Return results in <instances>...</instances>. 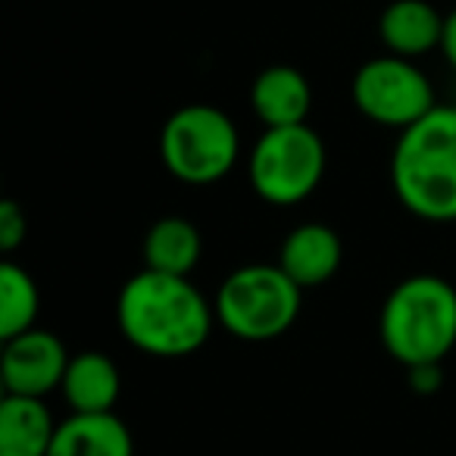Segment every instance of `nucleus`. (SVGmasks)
<instances>
[{"instance_id":"obj_1","label":"nucleus","mask_w":456,"mask_h":456,"mask_svg":"<svg viewBox=\"0 0 456 456\" xmlns=\"http://www.w3.org/2000/svg\"><path fill=\"white\" fill-rule=\"evenodd\" d=\"M116 322L134 350L178 360L197 354L209 341L216 306L203 297L191 275L141 269L122 285L116 300Z\"/></svg>"},{"instance_id":"obj_2","label":"nucleus","mask_w":456,"mask_h":456,"mask_svg":"<svg viewBox=\"0 0 456 456\" xmlns=\"http://www.w3.org/2000/svg\"><path fill=\"white\" fill-rule=\"evenodd\" d=\"M391 188L416 219L456 222V107L437 103L400 132L391 153Z\"/></svg>"},{"instance_id":"obj_3","label":"nucleus","mask_w":456,"mask_h":456,"mask_svg":"<svg viewBox=\"0 0 456 456\" xmlns=\"http://www.w3.org/2000/svg\"><path fill=\"white\" fill-rule=\"evenodd\" d=\"M379 335L403 369L444 362L456 347V288L428 273L397 281L381 304Z\"/></svg>"},{"instance_id":"obj_4","label":"nucleus","mask_w":456,"mask_h":456,"mask_svg":"<svg viewBox=\"0 0 456 456\" xmlns=\"http://www.w3.org/2000/svg\"><path fill=\"white\" fill-rule=\"evenodd\" d=\"M216 322L238 341L266 344L288 335L300 319L304 288L279 263H248L222 279L213 297Z\"/></svg>"},{"instance_id":"obj_5","label":"nucleus","mask_w":456,"mask_h":456,"mask_svg":"<svg viewBox=\"0 0 456 456\" xmlns=\"http://www.w3.org/2000/svg\"><path fill=\"white\" fill-rule=\"evenodd\" d=\"M241 134L235 119L213 103H188L166 119L159 132V159L184 184H216L235 169Z\"/></svg>"},{"instance_id":"obj_6","label":"nucleus","mask_w":456,"mask_h":456,"mask_svg":"<svg viewBox=\"0 0 456 456\" xmlns=\"http://www.w3.org/2000/svg\"><path fill=\"white\" fill-rule=\"evenodd\" d=\"M329 151L310 122L266 128L250 151L248 175L256 197L273 207H294L316 194L325 178Z\"/></svg>"},{"instance_id":"obj_7","label":"nucleus","mask_w":456,"mask_h":456,"mask_svg":"<svg viewBox=\"0 0 456 456\" xmlns=\"http://www.w3.org/2000/svg\"><path fill=\"white\" fill-rule=\"evenodd\" d=\"M350 97L369 122L381 128H410L437 107L428 76L406 57H375L356 69Z\"/></svg>"},{"instance_id":"obj_8","label":"nucleus","mask_w":456,"mask_h":456,"mask_svg":"<svg viewBox=\"0 0 456 456\" xmlns=\"http://www.w3.org/2000/svg\"><path fill=\"white\" fill-rule=\"evenodd\" d=\"M69 350L53 331L28 329L4 341L0 354V381L4 394H20V397H41L60 391L66 366H69Z\"/></svg>"},{"instance_id":"obj_9","label":"nucleus","mask_w":456,"mask_h":456,"mask_svg":"<svg viewBox=\"0 0 456 456\" xmlns=\"http://www.w3.org/2000/svg\"><path fill=\"white\" fill-rule=\"evenodd\" d=\"M344 260V244L325 222H300L285 235L279 248V266L304 291L329 285Z\"/></svg>"},{"instance_id":"obj_10","label":"nucleus","mask_w":456,"mask_h":456,"mask_svg":"<svg viewBox=\"0 0 456 456\" xmlns=\"http://www.w3.org/2000/svg\"><path fill=\"white\" fill-rule=\"evenodd\" d=\"M250 107L266 128L300 126L310 119L313 88L297 66H266L250 85Z\"/></svg>"},{"instance_id":"obj_11","label":"nucleus","mask_w":456,"mask_h":456,"mask_svg":"<svg viewBox=\"0 0 456 456\" xmlns=\"http://www.w3.org/2000/svg\"><path fill=\"white\" fill-rule=\"evenodd\" d=\"M379 38L394 57H425L431 51H441L444 16L425 0H391L381 10Z\"/></svg>"},{"instance_id":"obj_12","label":"nucleus","mask_w":456,"mask_h":456,"mask_svg":"<svg viewBox=\"0 0 456 456\" xmlns=\"http://www.w3.org/2000/svg\"><path fill=\"white\" fill-rule=\"evenodd\" d=\"M47 456H134V437L116 412H72L57 425Z\"/></svg>"},{"instance_id":"obj_13","label":"nucleus","mask_w":456,"mask_h":456,"mask_svg":"<svg viewBox=\"0 0 456 456\" xmlns=\"http://www.w3.org/2000/svg\"><path fill=\"white\" fill-rule=\"evenodd\" d=\"M60 394L72 412H116L122 397V372L113 356L101 350H82L69 356Z\"/></svg>"},{"instance_id":"obj_14","label":"nucleus","mask_w":456,"mask_h":456,"mask_svg":"<svg viewBox=\"0 0 456 456\" xmlns=\"http://www.w3.org/2000/svg\"><path fill=\"white\" fill-rule=\"evenodd\" d=\"M57 419L41 397L4 394L0 400V456H47Z\"/></svg>"},{"instance_id":"obj_15","label":"nucleus","mask_w":456,"mask_h":456,"mask_svg":"<svg viewBox=\"0 0 456 456\" xmlns=\"http://www.w3.org/2000/svg\"><path fill=\"white\" fill-rule=\"evenodd\" d=\"M203 256L200 228L184 216H163L144 232L141 260L144 269L169 275H191Z\"/></svg>"},{"instance_id":"obj_16","label":"nucleus","mask_w":456,"mask_h":456,"mask_svg":"<svg viewBox=\"0 0 456 456\" xmlns=\"http://www.w3.org/2000/svg\"><path fill=\"white\" fill-rule=\"evenodd\" d=\"M41 310V291L32 273L7 260L0 266V341L35 329Z\"/></svg>"},{"instance_id":"obj_17","label":"nucleus","mask_w":456,"mask_h":456,"mask_svg":"<svg viewBox=\"0 0 456 456\" xmlns=\"http://www.w3.org/2000/svg\"><path fill=\"white\" fill-rule=\"evenodd\" d=\"M26 235H28L26 209L16 200H0V250L10 256L13 250H20L26 244Z\"/></svg>"},{"instance_id":"obj_18","label":"nucleus","mask_w":456,"mask_h":456,"mask_svg":"<svg viewBox=\"0 0 456 456\" xmlns=\"http://www.w3.org/2000/svg\"><path fill=\"white\" fill-rule=\"evenodd\" d=\"M410 375V387L416 394H435L444 381V362H419V366L406 369Z\"/></svg>"},{"instance_id":"obj_19","label":"nucleus","mask_w":456,"mask_h":456,"mask_svg":"<svg viewBox=\"0 0 456 456\" xmlns=\"http://www.w3.org/2000/svg\"><path fill=\"white\" fill-rule=\"evenodd\" d=\"M441 53L450 66L456 69V10L444 16V38H441Z\"/></svg>"}]
</instances>
